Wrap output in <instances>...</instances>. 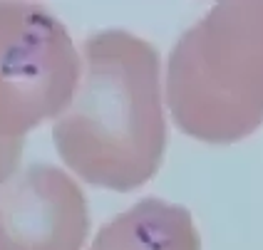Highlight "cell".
<instances>
[{
	"label": "cell",
	"mask_w": 263,
	"mask_h": 250,
	"mask_svg": "<svg viewBox=\"0 0 263 250\" xmlns=\"http://www.w3.org/2000/svg\"><path fill=\"white\" fill-rule=\"evenodd\" d=\"M52 136L62 161L92 186L109 191L144 186L166 147L154 47L124 30L85 40L77 87L55 117Z\"/></svg>",
	"instance_id": "1"
},
{
	"label": "cell",
	"mask_w": 263,
	"mask_h": 250,
	"mask_svg": "<svg viewBox=\"0 0 263 250\" xmlns=\"http://www.w3.org/2000/svg\"><path fill=\"white\" fill-rule=\"evenodd\" d=\"M164 85L176 127L199 141L263 127V0H219L176 43Z\"/></svg>",
	"instance_id": "2"
},
{
	"label": "cell",
	"mask_w": 263,
	"mask_h": 250,
	"mask_svg": "<svg viewBox=\"0 0 263 250\" xmlns=\"http://www.w3.org/2000/svg\"><path fill=\"white\" fill-rule=\"evenodd\" d=\"M80 79V50L43 5L0 0V144L25 136L67 107Z\"/></svg>",
	"instance_id": "3"
},
{
	"label": "cell",
	"mask_w": 263,
	"mask_h": 250,
	"mask_svg": "<svg viewBox=\"0 0 263 250\" xmlns=\"http://www.w3.org/2000/svg\"><path fill=\"white\" fill-rule=\"evenodd\" d=\"M85 193L62 169L32 163L0 183V250H82Z\"/></svg>",
	"instance_id": "4"
},
{
	"label": "cell",
	"mask_w": 263,
	"mask_h": 250,
	"mask_svg": "<svg viewBox=\"0 0 263 250\" xmlns=\"http://www.w3.org/2000/svg\"><path fill=\"white\" fill-rule=\"evenodd\" d=\"M89 250H201V240L186 208L146 198L102 225Z\"/></svg>",
	"instance_id": "5"
},
{
	"label": "cell",
	"mask_w": 263,
	"mask_h": 250,
	"mask_svg": "<svg viewBox=\"0 0 263 250\" xmlns=\"http://www.w3.org/2000/svg\"><path fill=\"white\" fill-rule=\"evenodd\" d=\"M25 144H0V183L17 171Z\"/></svg>",
	"instance_id": "6"
}]
</instances>
